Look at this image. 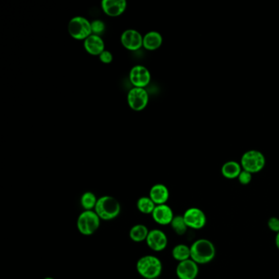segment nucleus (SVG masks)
<instances>
[{
	"instance_id": "f03ea898",
	"label": "nucleus",
	"mask_w": 279,
	"mask_h": 279,
	"mask_svg": "<svg viewBox=\"0 0 279 279\" xmlns=\"http://www.w3.org/2000/svg\"><path fill=\"white\" fill-rule=\"evenodd\" d=\"M137 273L145 279H156L162 272V263L158 257L147 254L138 259L136 264Z\"/></svg>"
},
{
	"instance_id": "4be33fe9",
	"label": "nucleus",
	"mask_w": 279,
	"mask_h": 279,
	"mask_svg": "<svg viewBox=\"0 0 279 279\" xmlns=\"http://www.w3.org/2000/svg\"><path fill=\"white\" fill-rule=\"evenodd\" d=\"M98 198L92 192H85L80 197V205L84 211H92L95 209Z\"/></svg>"
},
{
	"instance_id": "a211bd4d",
	"label": "nucleus",
	"mask_w": 279,
	"mask_h": 279,
	"mask_svg": "<svg viewBox=\"0 0 279 279\" xmlns=\"http://www.w3.org/2000/svg\"><path fill=\"white\" fill-rule=\"evenodd\" d=\"M242 171V166L235 160L227 161L221 168L222 175L228 179H238Z\"/></svg>"
},
{
	"instance_id": "f3484780",
	"label": "nucleus",
	"mask_w": 279,
	"mask_h": 279,
	"mask_svg": "<svg viewBox=\"0 0 279 279\" xmlns=\"http://www.w3.org/2000/svg\"><path fill=\"white\" fill-rule=\"evenodd\" d=\"M163 43L162 35L159 33L158 31H149L145 34L144 36V42H143V47L146 49L147 50H157L161 46Z\"/></svg>"
},
{
	"instance_id": "1a4fd4ad",
	"label": "nucleus",
	"mask_w": 279,
	"mask_h": 279,
	"mask_svg": "<svg viewBox=\"0 0 279 279\" xmlns=\"http://www.w3.org/2000/svg\"><path fill=\"white\" fill-rule=\"evenodd\" d=\"M129 80L133 87L145 88L151 82L150 72L142 65H136L129 72Z\"/></svg>"
},
{
	"instance_id": "39448f33",
	"label": "nucleus",
	"mask_w": 279,
	"mask_h": 279,
	"mask_svg": "<svg viewBox=\"0 0 279 279\" xmlns=\"http://www.w3.org/2000/svg\"><path fill=\"white\" fill-rule=\"evenodd\" d=\"M242 170L251 174L261 172L265 168L266 159L262 152L257 150H250L245 152L241 158Z\"/></svg>"
},
{
	"instance_id": "393cba45",
	"label": "nucleus",
	"mask_w": 279,
	"mask_h": 279,
	"mask_svg": "<svg viewBox=\"0 0 279 279\" xmlns=\"http://www.w3.org/2000/svg\"><path fill=\"white\" fill-rule=\"evenodd\" d=\"M239 183L242 185H248L249 183L252 180V174L248 172V171H244L242 170L240 175L238 178Z\"/></svg>"
},
{
	"instance_id": "b1692460",
	"label": "nucleus",
	"mask_w": 279,
	"mask_h": 279,
	"mask_svg": "<svg viewBox=\"0 0 279 279\" xmlns=\"http://www.w3.org/2000/svg\"><path fill=\"white\" fill-rule=\"evenodd\" d=\"M91 28H92V34L100 36V35H102L106 30V25L103 21L96 19L91 22Z\"/></svg>"
},
{
	"instance_id": "6e6552de",
	"label": "nucleus",
	"mask_w": 279,
	"mask_h": 279,
	"mask_svg": "<svg viewBox=\"0 0 279 279\" xmlns=\"http://www.w3.org/2000/svg\"><path fill=\"white\" fill-rule=\"evenodd\" d=\"M183 216L188 227L192 229H201L206 225L207 223V218L205 216V212L200 208H189L184 212Z\"/></svg>"
},
{
	"instance_id": "aec40b11",
	"label": "nucleus",
	"mask_w": 279,
	"mask_h": 279,
	"mask_svg": "<svg viewBox=\"0 0 279 279\" xmlns=\"http://www.w3.org/2000/svg\"><path fill=\"white\" fill-rule=\"evenodd\" d=\"M172 257L175 261L182 262L191 259L190 246L185 244H178L173 248Z\"/></svg>"
},
{
	"instance_id": "423d86ee",
	"label": "nucleus",
	"mask_w": 279,
	"mask_h": 279,
	"mask_svg": "<svg viewBox=\"0 0 279 279\" xmlns=\"http://www.w3.org/2000/svg\"><path fill=\"white\" fill-rule=\"evenodd\" d=\"M68 32L71 36L78 40H85L92 35L91 22L81 16L73 17L68 23Z\"/></svg>"
},
{
	"instance_id": "0eeeda50",
	"label": "nucleus",
	"mask_w": 279,
	"mask_h": 279,
	"mask_svg": "<svg viewBox=\"0 0 279 279\" xmlns=\"http://www.w3.org/2000/svg\"><path fill=\"white\" fill-rule=\"evenodd\" d=\"M127 101L129 107L133 111H142L148 106L149 95L145 88L133 87L128 92Z\"/></svg>"
},
{
	"instance_id": "9b49d317",
	"label": "nucleus",
	"mask_w": 279,
	"mask_h": 279,
	"mask_svg": "<svg viewBox=\"0 0 279 279\" xmlns=\"http://www.w3.org/2000/svg\"><path fill=\"white\" fill-rule=\"evenodd\" d=\"M146 242L151 250L159 252L167 248L168 245V238L162 230L156 228V229L149 231Z\"/></svg>"
},
{
	"instance_id": "a878e982",
	"label": "nucleus",
	"mask_w": 279,
	"mask_h": 279,
	"mask_svg": "<svg viewBox=\"0 0 279 279\" xmlns=\"http://www.w3.org/2000/svg\"><path fill=\"white\" fill-rule=\"evenodd\" d=\"M268 227L271 231H273L274 232H279V219L277 217L269 218V220H268Z\"/></svg>"
},
{
	"instance_id": "20e7f679",
	"label": "nucleus",
	"mask_w": 279,
	"mask_h": 279,
	"mask_svg": "<svg viewBox=\"0 0 279 279\" xmlns=\"http://www.w3.org/2000/svg\"><path fill=\"white\" fill-rule=\"evenodd\" d=\"M101 219L95 211H84L76 222L79 232L84 236H91L99 229Z\"/></svg>"
},
{
	"instance_id": "dca6fc26",
	"label": "nucleus",
	"mask_w": 279,
	"mask_h": 279,
	"mask_svg": "<svg viewBox=\"0 0 279 279\" xmlns=\"http://www.w3.org/2000/svg\"><path fill=\"white\" fill-rule=\"evenodd\" d=\"M149 197L156 205L167 204L170 197L168 188L162 183H156L151 188Z\"/></svg>"
},
{
	"instance_id": "f257e3e1",
	"label": "nucleus",
	"mask_w": 279,
	"mask_h": 279,
	"mask_svg": "<svg viewBox=\"0 0 279 279\" xmlns=\"http://www.w3.org/2000/svg\"><path fill=\"white\" fill-rule=\"evenodd\" d=\"M191 249V259L197 265H206L213 261L216 254V246L212 241L201 238L193 242Z\"/></svg>"
},
{
	"instance_id": "412c9836",
	"label": "nucleus",
	"mask_w": 279,
	"mask_h": 279,
	"mask_svg": "<svg viewBox=\"0 0 279 279\" xmlns=\"http://www.w3.org/2000/svg\"><path fill=\"white\" fill-rule=\"evenodd\" d=\"M156 205L149 197H140L137 201V208L144 215H152Z\"/></svg>"
},
{
	"instance_id": "5701e85b",
	"label": "nucleus",
	"mask_w": 279,
	"mask_h": 279,
	"mask_svg": "<svg viewBox=\"0 0 279 279\" xmlns=\"http://www.w3.org/2000/svg\"><path fill=\"white\" fill-rule=\"evenodd\" d=\"M171 228L175 231V234H178L179 236L184 235L187 232L188 227L187 224L185 223L184 219L183 216H176L173 219L171 224Z\"/></svg>"
},
{
	"instance_id": "6ab92c4d",
	"label": "nucleus",
	"mask_w": 279,
	"mask_h": 279,
	"mask_svg": "<svg viewBox=\"0 0 279 279\" xmlns=\"http://www.w3.org/2000/svg\"><path fill=\"white\" fill-rule=\"evenodd\" d=\"M149 230L144 224H135L129 230V238L133 242H142L147 240Z\"/></svg>"
},
{
	"instance_id": "bb28decb",
	"label": "nucleus",
	"mask_w": 279,
	"mask_h": 279,
	"mask_svg": "<svg viewBox=\"0 0 279 279\" xmlns=\"http://www.w3.org/2000/svg\"><path fill=\"white\" fill-rule=\"evenodd\" d=\"M101 62L105 64L111 63L113 60V55L111 52L105 50L99 56Z\"/></svg>"
},
{
	"instance_id": "cd10ccee",
	"label": "nucleus",
	"mask_w": 279,
	"mask_h": 279,
	"mask_svg": "<svg viewBox=\"0 0 279 279\" xmlns=\"http://www.w3.org/2000/svg\"><path fill=\"white\" fill-rule=\"evenodd\" d=\"M275 245H276V247L279 250V232H277L276 238H275Z\"/></svg>"
},
{
	"instance_id": "f8f14e48",
	"label": "nucleus",
	"mask_w": 279,
	"mask_h": 279,
	"mask_svg": "<svg viewBox=\"0 0 279 279\" xmlns=\"http://www.w3.org/2000/svg\"><path fill=\"white\" fill-rule=\"evenodd\" d=\"M199 273V265L192 259L179 262L176 267V275L179 279H196Z\"/></svg>"
},
{
	"instance_id": "4468645a",
	"label": "nucleus",
	"mask_w": 279,
	"mask_h": 279,
	"mask_svg": "<svg viewBox=\"0 0 279 279\" xmlns=\"http://www.w3.org/2000/svg\"><path fill=\"white\" fill-rule=\"evenodd\" d=\"M152 216L156 224H160V225L171 224L173 219L175 217L173 210L167 204L156 205L154 211L152 212Z\"/></svg>"
},
{
	"instance_id": "9d476101",
	"label": "nucleus",
	"mask_w": 279,
	"mask_h": 279,
	"mask_svg": "<svg viewBox=\"0 0 279 279\" xmlns=\"http://www.w3.org/2000/svg\"><path fill=\"white\" fill-rule=\"evenodd\" d=\"M121 42L125 49L136 51L143 47L144 36L136 30L128 29L121 34Z\"/></svg>"
},
{
	"instance_id": "2eb2a0df",
	"label": "nucleus",
	"mask_w": 279,
	"mask_h": 279,
	"mask_svg": "<svg viewBox=\"0 0 279 279\" xmlns=\"http://www.w3.org/2000/svg\"><path fill=\"white\" fill-rule=\"evenodd\" d=\"M84 47L90 55L99 56L105 50V43L101 36L92 34L84 40Z\"/></svg>"
},
{
	"instance_id": "c85d7f7f",
	"label": "nucleus",
	"mask_w": 279,
	"mask_h": 279,
	"mask_svg": "<svg viewBox=\"0 0 279 279\" xmlns=\"http://www.w3.org/2000/svg\"><path fill=\"white\" fill-rule=\"evenodd\" d=\"M43 279H55V278H54V277H44V278Z\"/></svg>"
},
{
	"instance_id": "ddd939ff",
	"label": "nucleus",
	"mask_w": 279,
	"mask_h": 279,
	"mask_svg": "<svg viewBox=\"0 0 279 279\" xmlns=\"http://www.w3.org/2000/svg\"><path fill=\"white\" fill-rule=\"evenodd\" d=\"M101 5L105 14L109 17L121 16L127 8V2L125 0H103Z\"/></svg>"
},
{
	"instance_id": "7ed1b4c3",
	"label": "nucleus",
	"mask_w": 279,
	"mask_h": 279,
	"mask_svg": "<svg viewBox=\"0 0 279 279\" xmlns=\"http://www.w3.org/2000/svg\"><path fill=\"white\" fill-rule=\"evenodd\" d=\"M121 206L118 200L111 196L99 197L95 206V212L101 220L110 221L114 220L121 213Z\"/></svg>"
}]
</instances>
